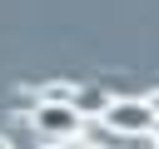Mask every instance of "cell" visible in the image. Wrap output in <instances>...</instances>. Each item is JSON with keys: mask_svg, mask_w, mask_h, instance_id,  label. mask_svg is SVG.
<instances>
[{"mask_svg": "<svg viewBox=\"0 0 159 149\" xmlns=\"http://www.w3.org/2000/svg\"><path fill=\"white\" fill-rule=\"evenodd\" d=\"M99 119H104L109 134H124V139H144V134L159 129V114H154L149 94H114L99 109Z\"/></svg>", "mask_w": 159, "mask_h": 149, "instance_id": "cell-1", "label": "cell"}, {"mask_svg": "<svg viewBox=\"0 0 159 149\" xmlns=\"http://www.w3.org/2000/svg\"><path fill=\"white\" fill-rule=\"evenodd\" d=\"M30 124H35V134H45V139H75V134L84 129V114L70 104V89H55V94H45V99L30 109Z\"/></svg>", "mask_w": 159, "mask_h": 149, "instance_id": "cell-2", "label": "cell"}, {"mask_svg": "<svg viewBox=\"0 0 159 149\" xmlns=\"http://www.w3.org/2000/svg\"><path fill=\"white\" fill-rule=\"evenodd\" d=\"M149 104H154V114H159V89H154V94H149Z\"/></svg>", "mask_w": 159, "mask_h": 149, "instance_id": "cell-3", "label": "cell"}, {"mask_svg": "<svg viewBox=\"0 0 159 149\" xmlns=\"http://www.w3.org/2000/svg\"><path fill=\"white\" fill-rule=\"evenodd\" d=\"M0 149H10V139H0Z\"/></svg>", "mask_w": 159, "mask_h": 149, "instance_id": "cell-4", "label": "cell"}]
</instances>
